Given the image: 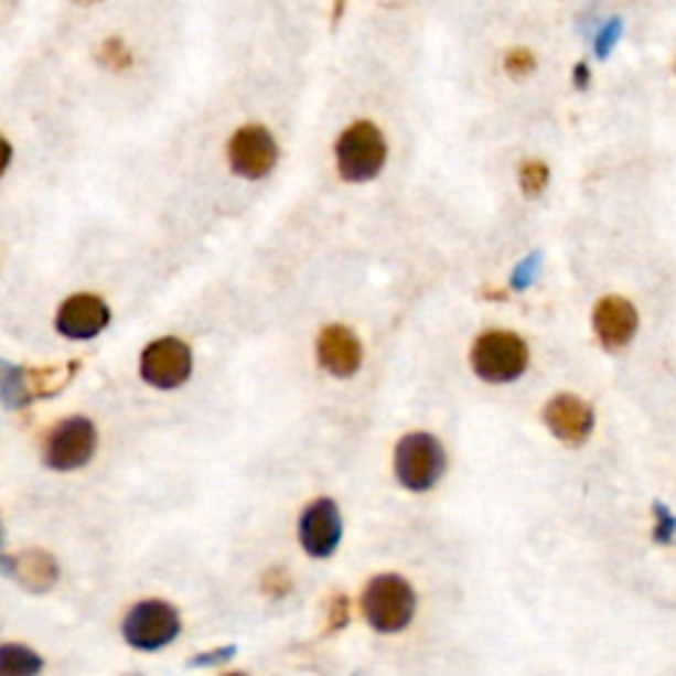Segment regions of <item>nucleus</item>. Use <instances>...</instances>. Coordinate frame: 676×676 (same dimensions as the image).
<instances>
[{"label":"nucleus","instance_id":"nucleus-1","mask_svg":"<svg viewBox=\"0 0 676 676\" xmlns=\"http://www.w3.org/2000/svg\"><path fill=\"white\" fill-rule=\"evenodd\" d=\"M333 153H336L339 178L344 183L363 185L380 175L388 159V146L376 122L357 119L341 132L336 146H333Z\"/></svg>","mask_w":676,"mask_h":676},{"label":"nucleus","instance_id":"nucleus-2","mask_svg":"<svg viewBox=\"0 0 676 676\" xmlns=\"http://www.w3.org/2000/svg\"><path fill=\"white\" fill-rule=\"evenodd\" d=\"M365 621L380 634L405 632L418 611V598L410 581L399 573H378L367 581L360 598Z\"/></svg>","mask_w":676,"mask_h":676},{"label":"nucleus","instance_id":"nucleus-3","mask_svg":"<svg viewBox=\"0 0 676 676\" xmlns=\"http://www.w3.org/2000/svg\"><path fill=\"white\" fill-rule=\"evenodd\" d=\"M447 471V452L433 433L412 431L397 441L394 476L407 492L423 494L439 484Z\"/></svg>","mask_w":676,"mask_h":676},{"label":"nucleus","instance_id":"nucleus-4","mask_svg":"<svg viewBox=\"0 0 676 676\" xmlns=\"http://www.w3.org/2000/svg\"><path fill=\"white\" fill-rule=\"evenodd\" d=\"M183 632V619L172 602L149 598L140 600L122 619V637L132 651L157 653L170 647Z\"/></svg>","mask_w":676,"mask_h":676},{"label":"nucleus","instance_id":"nucleus-5","mask_svg":"<svg viewBox=\"0 0 676 676\" xmlns=\"http://www.w3.org/2000/svg\"><path fill=\"white\" fill-rule=\"evenodd\" d=\"M98 428L85 415H69L43 441V463L56 473H75L96 458Z\"/></svg>","mask_w":676,"mask_h":676},{"label":"nucleus","instance_id":"nucleus-6","mask_svg":"<svg viewBox=\"0 0 676 676\" xmlns=\"http://www.w3.org/2000/svg\"><path fill=\"white\" fill-rule=\"evenodd\" d=\"M471 365L486 384H511L528 367V346L511 331H486L473 344Z\"/></svg>","mask_w":676,"mask_h":676},{"label":"nucleus","instance_id":"nucleus-7","mask_svg":"<svg viewBox=\"0 0 676 676\" xmlns=\"http://www.w3.org/2000/svg\"><path fill=\"white\" fill-rule=\"evenodd\" d=\"M138 373L146 386L157 391H178L189 384L193 373V350L178 336H162L143 346Z\"/></svg>","mask_w":676,"mask_h":676},{"label":"nucleus","instance_id":"nucleus-8","mask_svg":"<svg viewBox=\"0 0 676 676\" xmlns=\"http://www.w3.org/2000/svg\"><path fill=\"white\" fill-rule=\"evenodd\" d=\"M227 164L233 175L244 180H265L278 167V140L265 125H240L227 140Z\"/></svg>","mask_w":676,"mask_h":676},{"label":"nucleus","instance_id":"nucleus-9","mask_svg":"<svg viewBox=\"0 0 676 676\" xmlns=\"http://www.w3.org/2000/svg\"><path fill=\"white\" fill-rule=\"evenodd\" d=\"M299 545L307 558L312 560H328L333 558L344 537V518L336 500L318 497L304 507L299 515Z\"/></svg>","mask_w":676,"mask_h":676},{"label":"nucleus","instance_id":"nucleus-10","mask_svg":"<svg viewBox=\"0 0 676 676\" xmlns=\"http://www.w3.org/2000/svg\"><path fill=\"white\" fill-rule=\"evenodd\" d=\"M109 323L111 310L104 299L96 297V293H72L58 307L53 328H56L58 336L69 341H90L100 336Z\"/></svg>","mask_w":676,"mask_h":676},{"label":"nucleus","instance_id":"nucleus-11","mask_svg":"<svg viewBox=\"0 0 676 676\" xmlns=\"http://www.w3.org/2000/svg\"><path fill=\"white\" fill-rule=\"evenodd\" d=\"M314 352H318L320 367H323L325 373H331L333 378L357 376L365 360L363 341L357 339V333L339 323L325 325L323 331H320Z\"/></svg>","mask_w":676,"mask_h":676},{"label":"nucleus","instance_id":"nucleus-12","mask_svg":"<svg viewBox=\"0 0 676 676\" xmlns=\"http://www.w3.org/2000/svg\"><path fill=\"white\" fill-rule=\"evenodd\" d=\"M545 426L568 447H581L594 428V410L577 394H558L545 405Z\"/></svg>","mask_w":676,"mask_h":676},{"label":"nucleus","instance_id":"nucleus-13","mask_svg":"<svg viewBox=\"0 0 676 676\" xmlns=\"http://www.w3.org/2000/svg\"><path fill=\"white\" fill-rule=\"evenodd\" d=\"M0 573L17 581L26 592L45 594L58 581V560L49 550L30 547V550L0 558Z\"/></svg>","mask_w":676,"mask_h":676},{"label":"nucleus","instance_id":"nucleus-14","mask_svg":"<svg viewBox=\"0 0 676 676\" xmlns=\"http://www.w3.org/2000/svg\"><path fill=\"white\" fill-rule=\"evenodd\" d=\"M594 333H598L600 344L605 350H624L629 341L634 339L640 325V314L634 304L624 297H602L594 307L592 314Z\"/></svg>","mask_w":676,"mask_h":676},{"label":"nucleus","instance_id":"nucleus-15","mask_svg":"<svg viewBox=\"0 0 676 676\" xmlns=\"http://www.w3.org/2000/svg\"><path fill=\"white\" fill-rule=\"evenodd\" d=\"M0 401L9 410H24L32 401H37L32 367L0 360Z\"/></svg>","mask_w":676,"mask_h":676},{"label":"nucleus","instance_id":"nucleus-16","mask_svg":"<svg viewBox=\"0 0 676 676\" xmlns=\"http://www.w3.org/2000/svg\"><path fill=\"white\" fill-rule=\"evenodd\" d=\"M45 668L43 655L22 642L0 645V676H40Z\"/></svg>","mask_w":676,"mask_h":676},{"label":"nucleus","instance_id":"nucleus-17","mask_svg":"<svg viewBox=\"0 0 676 676\" xmlns=\"http://www.w3.org/2000/svg\"><path fill=\"white\" fill-rule=\"evenodd\" d=\"M96 62L109 72H127L136 58H132L130 45H127L122 37H106L104 43L98 45Z\"/></svg>","mask_w":676,"mask_h":676},{"label":"nucleus","instance_id":"nucleus-18","mask_svg":"<svg viewBox=\"0 0 676 676\" xmlns=\"http://www.w3.org/2000/svg\"><path fill=\"white\" fill-rule=\"evenodd\" d=\"M521 191L526 193V196H539L541 191L547 189V183H550V167L545 162H526L521 167Z\"/></svg>","mask_w":676,"mask_h":676},{"label":"nucleus","instance_id":"nucleus-19","mask_svg":"<svg viewBox=\"0 0 676 676\" xmlns=\"http://www.w3.org/2000/svg\"><path fill=\"white\" fill-rule=\"evenodd\" d=\"M291 589H293V581H291V573L286 571V568L276 566L262 577V592L270 600H283L286 594H291Z\"/></svg>","mask_w":676,"mask_h":676},{"label":"nucleus","instance_id":"nucleus-20","mask_svg":"<svg viewBox=\"0 0 676 676\" xmlns=\"http://www.w3.org/2000/svg\"><path fill=\"white\" fill-rule=\"evenodd\" d=\"M534 66H537V58H534V53L528 49H513L505 56V72L513 79H524L534 72Z\"/></svg>","mask_w":676,"mask_h":676},{"label":"nucleus","instance_id":"nucleus-21","mask_svg":"<svg viewBox=\"0 0 676 676\" xmlns=\"http://www.w3.org/2000/svg\"><path fill=\"white\" fill-rule=\"evenodd\" d=\"M236 658V645H219L214 647V651H204V653H196L193 658L189 661V666L193 668H212V666H225L227 661Z\"/></svg>","mask_w":676,"mask_h":676},{"label":"nucleus","instance_id":"nucleus-22","mask_svg":"<svg viewBox=\"0 0 676 676\" xmlns=\"http://www.w3.org/2000/svg\"><path fill=\"white\" fill-rule=\"evenodd\" d=\"M346 624H350V600L344 594H336L328 602V632H341Z\"/></svg>","mask_w":676,"mask_h":676},{"label":"nucleus","instance_id":"nucleus-23","mask_svg":"<svg viewBox=\"0 0 676 676\" xmlns=\"http://www.w3.org/2000/svg\"><path fill=\"white\" fill-rule=\"evenodd\" d=\"M619 35H621V22H619V19H613V22L608 24L605 30H602L600 35H598V43H594V51H598L600 58H605L608 53H611V49L615 45V40H619Z\"/></svg>","mask_w":676,"mask_h":676},{"label":"nucleus","instance_id":"nucleus-24","mask_svg":"<svg viewBox=\"0 0 676 676\" xmlns=\"http://www.w3.org/2000/svg\"><path fill=\"white\" fill-rule=\"evenodd\" d=\"M537 267H539V254H534L532 259H526V262L521 265L518 270H515V276H513L515 289H526V286L534 280V272H537Z\"/></svg>","mask_w":676,"mask_h":676},{"label":"nucleus","instance_id":"nucleus-25","mask_svg":"<svg viewBox=\"0 0 676 676\" xmlns=\"http://www.w3.org/2000/svg\"><path fill=\"white\" fill-rule=\"evenodd\" d=\"M655 513H658V528H655V539L668 541V537H672L674 528H676V518L666 511L664 505H655Z\"/></svg>","mask_w":676,"mask_h":676},{"label":"nucleus","instance_id":"nucleus-26","mask_svg":"<svg viewBox=\"0 0 676 676\" xmlns=\"http://www.w3.org/2000/svg\"><path fill=\"white\" fill-rule=\"evenodd\" d=\"M11 159H13V146H11V140L6 138L3 132H0V178H3L6 172H9Z\"/></svg>","mask_w":676,"mask_h":676},{"label":"nucleus","instance_id":"nucleus-27","mask_svg":"<svg viewBox=\"0 0 676 676\" xmlns=\"http://www.w3.org/2000/svg\"><path fill=\"white\" fill-rule=\"evenodd\" d=\"M589 83H592V72H589V66L584 62H579L577 66H573V85L584 90Z\"/></svg>","mask_w":676,"mask_h":676},{"label":"nucleus","instance_id":"nucleus-28","mask_svg":"<svg viewBox=\"0 0 676 676\" xmlns=\"http://www.w3.org/2000/svg\"><path fill=\"white\" fill-rule=\"evenodd\" d=\"M350 0H333V24L341 22V17H344V9Z\"/></svg>","mask_w":676,"mask_h":676},{"label":"nucleus","instance_id":"nucleus-29","mask_svg":"<svg viewBox=\"0 0 676 676\" xmlns=\"http://www.w3.org/2000/svg\"><path fill=\"white\" fill-rule=\"evenodd\" d=\"M77 6H93V3H100V0H75Z\"/></svg>","mask_w":676,"mask_h":676},{"label":"nucleus","instance_id":"nucleus-30","mask_svg":"<svg viewBox=\"0 0 676 676\" xmlns=\"http://www.w3.org/2000/svg\"><path fill=\"white\" fill-rule=\"evenodd\" d=\"M0 545H3V518H0Z\"/></svg>","mask_w":676,"mask_h":676},{"label":"nucleus","instance_id":"nucleus-31","mask_svg":"<svg viewBox=\"0 0 676 676\" xmlns=\"http://www.w3.org/2000/svg\"><path fill=\"white\" fill-rule=\"evenodd\" d=\"M223 676H249V674H244V672H230V674H223Z\"/></svg>","mask_w":676,"mask_h":676},{"label":"nucleus","instance_id":"nucleus-32","mask_svg":"<svg viewBox=\"0 0 676 676\" xmlns=\"http://www.w3.org/2000/svg\"><path fill=\"white\" fill-rule=\"evenodd\" d=\"M354 676H360V674H354Z\"/></svg>","mask_w":676,"mask_h":676}]
</instances>
